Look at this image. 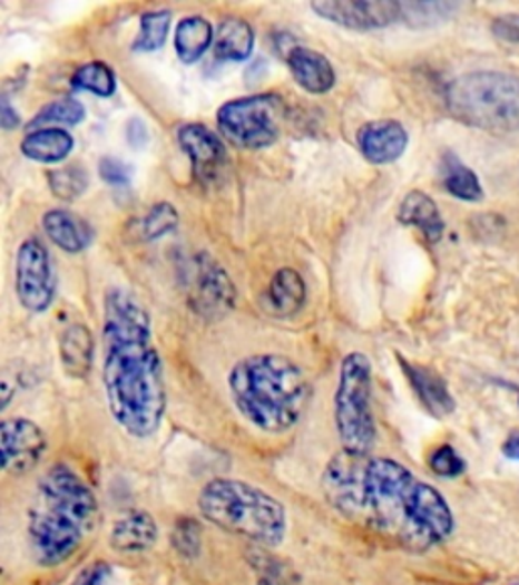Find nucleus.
Here are the masks:
<instances>
[{"label":"nucleus","instance_id":"1","mask_svg":"<svg viewBox=\"0 0 519 585\" xmlns=\"http://www.w3.org/2000/svg\"><path fill=\"white\" fill-rule=\"evenodd\" d=\"M321 486L341 517L404 552L429 553L454 533L447 498L395 459L339 451L323 471Z\"/></svg>","mask_w":519,"mask_h":585},{"label":"nucleus","instance_id":"2","mask_svg":"<svg viewBox=\"0 0 519 585\" xmlns=\"http://www.w3.org/2000/svg\"><path fill=\"white\" fill-rule=\"evenodd\" d=\"M102 384L110 417L126 436H157L167 415L165 367L148 311L125 289L104 299Z\"/></svg>","mask_w":519,"mask_h":585},{"label":"nucleus","instance_id":"3","mask_svg":"<svg viewBox=\"0 0 519 585\" xmlns=\"http://www.w3.org/2000/svg\"><path fill=\"white\" fill-rule=\"evenodd\" d=\"M100 517L98 496L78 471L56 464L37 484L27 517V543L39 567L71 562L90 539Z\"/></svg>","mask_w":519,"mask_h":585},{"label":"nucleus","instance_id":"4","mask_svg":"<svg viewBox=\"0 0 519 585\" xmlns=\"http://www.w3.org/2000/svg\"><path fill=\"white\" fill-rule=\"evenodd\" d=\"M227 387L237 413L271 436L296 427L311 399L305 370L283 354L242 358L229 370Z\"/></svg>","mask_w":519,"mask_h":585},{"label":"nucleus","instance_id":"5","mask_svg":"<svg viewBox=\"0 0 519 585\" xmlns=\"http://www.w3.org/2000/svg\"><path fill=\"white\" fill-rule=\"evenodd\" d=\"M197 508L214 527L262 549L281 547L288 535L283 500L256 484L214 478L199 490Z\"/></svg>","mask_w":519,"mask_h":585},{"label":"nucleus","instance_id":"6","mask_svg":"<svg viewBox=\"0 0 519 585\" xmlns=\"http://www.w3.org/2000/svg\"><path fill=\"white\" fill-rule=\"evenodd\" d=\"M447 108L457 120L489 133L519 130V78L503 71H471L447 86Z\"/></svg>","mask_w":519,"mask_h":585},{"label":"nucleus","instance_id":"7","mask_svg":"<svg viewBox=\"0 0 519 585\" xmlns=\"http://www.w3.org/2000/svg\"><path fill=\"white\" fill-rule=\"evenodd\" d=\"M333 419L341 451L358 458L372 456L378 423L373 415L372 362L363 352H350L341 360Z\"/></svg>","mask_w":519,"mask_h":585},{"label":"nucleus","instance_id":"8","mask_svg":"<svg viewBox=\"0 0 519 585\" xmlns=\"http://www.w3.org/2000/svg\"><path fill=\"white\" fill-rule=\"evenodd\" d=\"M284 116L286 106L278 94H254L224 104L217 110V128L237 149H266L281 137Z\"/></svg>","mask_w":519,"mask_h":585},{"label":"nucleus","instance_id":"9","mask_svg":"<svg viewBox=\"0 0 519 585\" xmlns=\"http://www.w3.org/2000/svg\"><path fill=\"white\" fill-rule=\"evenodd\" d=\"M14 291L25 310L46 313L57 293L56 266L46 244L37 238H27L19 246L14 263Z\"/></svg>","mask_w":519,"mask_h":585},{"label":"nucleus","instance_id":"10","mask_svg":"<svg viewBox=\"0 0 519 585\" xmlns=\"http://www.w3.org/2000/svg\"><path fill=\"white\" fill-rule=\"evenodd\" d=\"M311 9L329 23L373 31L402 21V4L394 0H319Z\"/></svg>","mask_w":519,"mask_h":585},{"label":"nucleus","instance_id":"11","mask_svg":"<svg viewBox=\"0 0 519 585\" xmlns=\"http://www.w3.org/2000/svg\"><path fill=\"white\" fill-rule=\"evenodd\" d=\"M2 470L11 476H25L39 466L47 451V437L39 425L25 419H4L0 423Z\"/></svg>","mask_w":519,"mask_h":585},{"label":"nucleus","instance_id":"12","mask_svg":"<svg viewBox=\"0 0 519 585\" xmlns=\"http://www.w3.org/2000/svg\"><path fill=\"white\" fill-rule=\"evenodd\" d=\"M236 287L224 266L202 254L195 276V310L209 320H219L234 310Z\"/></svg>","mask_w":519,"mask_h":585},{"label":"nucleus","instance_id":"13","mask_svg":"<svg viewBox=\"0 0 519 585\" xmlns=\"http://www.w3.org/2000/svg\"><path fill=\"white\" fill-rule=\"evenodd\" d=\"M408 140L410 138L407 128L392 118L365 123L355 135V145L363 159L372 165H390L398 162L407 153Z\"/></svg>","mask_w":519,"mask_h":585},{"label":"nucleus","instance_id":"14","mask_svg":"<svg viewBox=\"0 0 519 585\" xmlns=\"http://www.w3.org/2000/svg\"><path fill=\"white\" fill-rule=\"evenodd\" d=\"M183 153L189 157L193 172L199 179H214L227 159L226 143L205 125L192 123L177 130Z\"/></svg>","mask_w":519,"mask_h":585},{"label":"nucleus","instance_id":"15","mask_svg":"<svg viewBox=\"0 0 519 585\" xmlns=\"http://www.w3.org/2000/svg\"><path fill=\"white\" fill-rule=\"evenodd\" d=\"M158 543L157 518L148 510H128L110 528L108 545L120 555L148 553Z\"/></svg>","mask_w":519,"mask_h":585},{"label":"nucleus","instance_id":"16","mask_svg":"<svg viewBox=\"0 0 519 585\" xmlns=\"http://www.w3.org/2000/svg\"><path fill=\"white\" fill-rule=\"evenodd\" d=\"M400 367L404 370L410 387L417 392L418 401L424 404V409L434 417H447L457 409V402L452 399L451 390L447 382L427 367L412 364L404 358H400Z\"/></svg>","mask_w":519,"mask_h":585},{"label":"nucleus","instance_id":"17","mask_svg":"<svg viewBox=\"0 0 519 585\" xmlns=\"http://www.w3.org/2000/svg\"><path fill=\"white\" fill-rule=\"evenodd\" d=\"M288 69L294 81L309 94H327L335 86V69L323 53L309 47L288 51Z\"/></svg>","mask_w":519,"mask_h":585},{"label":"nucleus","instance_id":"18","mask_svg":"<svg viewBox=\"0 0 519 585\" xmlns=\"http://www.w3.org/2000/svg\"><path fill=\"white\" fill-rule=\"evenodd\" d=\"M94 350L96 344L88 325L84 323L68 325L59 340V358L66 374L71 379H86L94 364Z\"/></svg>","mask_w":519,"mask_h":585},{"label":"nucleus","instance_id":"19","mask_svg":"<svg viewBox=\"0 0 519 585\" xmlns=\"http://www.w3.org/2000/svg\"><path fill=\"white\" fill-rule=\"evenodd\" d=\"M43 228H46L49 241L57 244L66 253H81L94 241L90 224L86 220L78 218L68 209H49L46 212Z\"/></svg>","mask_w":519,"mask_h":585},{"label":"nucleus","instance_id":"20","mask_svg":"<svg viewBox=\"0 0 519 585\" xmlns=\"http://www.w3.org/2000/svg\"><path fill=\"white\" fill-rule=\"evenodd\" d=\"M398 222L404 226H414L420 230L427 241L439 242L444 234V220L437 202L424 192H410L398 207Z\"/></svg>","mask_w":519,"mask_h":585},{"label":"nucleus","instance_id":"21","mask_svg":"<svg viewBox=\"0 0 519 585\" xmlns=\"http://www.w3.org/2000/svg\"><path fill=\"white\" fill-rule=\"evenodd\" d=\"M74 150V137L66 128H39L29 133L21 143V153L37 163H59Z\"/></svg>","mask_w":519,"mask_h":585},{"label":"nucleus","instance_id":"22","mask_svg":"<svg viewBox=\"0 0 519 585\" xmlns=\"http://www.w3.org/2000/svg\"><path fill=\"white\" fill-rule=\"evenodd\" d=\"M214 41V27L205 17L192 14V17L182 19L177 25L175 51H177V58L182 59L185 66H192L195 61L204 58Z\"/></svg>","mask_w":519,"mask_h":585},{"label":"nucleus","instance_id":"23","mask_svg":"<svg viewBox=\"0 0 519 585\" xmlns=\"http://www.w3.org/2000/svg\"><path fill=\"white\" fill-rule=\"evenodd\" d=\"M254 29L237 17H227L215 31V56L224 61H246L254 51Z\"/></svg>","mask_w":519,"mask_h":585},{"label":"nucleus","instance_id":"24","mask_svg":"<svg viewBox=\"0 0 519 585\" xmlns=\"http://www.w3.org/2000/svg\"><path fill=\"white\" fill-rule=\"evenodd\" d=\"M305 301V281L294 269L286 266L272 276L268 303L278 318H291L294 313H298L303 310Z\"/></svg>","mask_w":519,"mask_h":585},{"label":"nucleus","instance_id":"25","mask_svg":"<svg viewBox=\"0 0 519 585\" xmlns=\"http://www.w3.org/2000/svg\"><path fill=\"white\" fill-rule=\"evenodd\" d=\"M444 189L463 202H479L483 199V187L473 169H469L464 163L459 162L452 153L444 157Z\"/></svg>","mask_w":519,"mask_h":585},{"label":"nucleus","instance_id":"26","mask_svg":"<svg viewBox=\"0 0 519 585\" xmlns=\"http://www.w3.org/2000/svg\"><path fill=\"white\" fill-rule=\"evenodd\" d=\"M170 29L169 11H150L140 17V27L136 35L133 51L135 53H155L165 46Z\"/></svg>","mask_w":519,"mask_h":585},{"label":"nucleus","instance_id":"27","mask_svg":"<svg viewBox=\"0 0 519 585\" xmlns=\"http://www.w3.org/2000/svg\"><path fill=\"white\" fill-rule=\"evenodd\" d=\"M71 86L76 90L96 94L100 98H110L116 92V74L104 61H90L76 69Z\"/></svg>","mask_w":519,"mask_h":585},{"label":"nucleus","instance_id":"28","mask_svg":"<svg viewBox=\"0 0 519 585\" xmlns=\"http://www.w3.org/2000/svg\"><path fill=\"white\" fill-rule=\"evenodd\" d=\"M84 118H86L84 104L76 100V98H61V100L43 106L27 128L33 133V130H39V128H47V125L76 127Z\"/></svg>","mask_w":519,"mask_h":585},{"label":"nucleus","instance_id":"29","mask_svg":"<svg viewBox=\"0 0 519 585\" xmlns=\"http://www.w3.org/2000/svg\"><path fill=\"white\" fill-rule=\"evenodd\" d=\"M47 182H49V187L56 197L66 199V202H74V199H78L79 195L86 194V189L90 185V177H88V172L78 165H66V167L49 172Z\"/></svg>","mask_w":519,"mask_h":585},{"label":"nucleus","instance_id":"30","mask_svg":"<svg viewBox=\"0 0 519 585\" xmlns=\"http://www.w3.org/2000/svg\"><path fill=\"white\" fill-rule=\"evenodd\" d=\"M402 21L412 27H430L449 19L459 4L452 2H400Z\"/></svg>","mask_w":519,"mask_h":585},{"label":"nucleus","instance_id":"31","mask_svg":"<svg viewBox=\"0 0 519 585\" xmlns=\"http://www.w3.org/2000/svg\"><path fill=\"white\" fill-rule=\"evenodd\" d=\"M170 543H173V549L185 559L199 557L202 545H204L202 525L195 518H177L175 527L170 530Z\"/></svg>","mask_w":519,"mask_h":585},{"label":"nucleus","instance_id":"32","mask_svg":"<svg viewBox=\"0 0 519 585\" xmlns=\"http://www.w3.org/2000/svg\"><path fill=\"white\" fill-rule=\"evenodd\" d=\"M179 226V214L169 202H158L150 207L143 220V234L147 241H157L175 232Z\"/></svg>","mask_w":519,"mask_h":585},{"label":"nucleus","instance_id":"33","mask_svg":"<svg viewBox=\"0 0 519 585\" xmlns=\"http://www.w3.org/2000/svg\"><path fill=\"white\" fill-rule=\"evenodd\" d=\"M252 567L258 574L260 585H291V567L278 557L258 552L252 557Z\"/></svg>","mask_w":519,"mask_h":585},{"label":"nucleus","instance_id":"34","mask_svg":"<svg viewBox=\"0 0 519 585\" xmlns=\"http://www.w3.org/2000/svg\"><path fill=\"white\" fill-rule=\"evenodd\" d=\"M429 468L441 478H457L463 474L467 464L451 446H441L430 454Z\"/></svg>","mask_w":519,"mask_h":585},{"label":"nucleus","instance_id":"35","mask_svg":"<svg viewBox=\"0 0 519 585\" xmlns=\"http://www.w3.org/2000/svg\"><path fill=\"white\" fill-rule=\"evenodd\" d=\"M112 565L108 562H91L79 572L69 585H112Z\"/></svg>","mask_w":519,"mask_h":585},{"label":"nucleus","instance_id":"36","mask_svg":"<svg viewBox=\"0 0 519 585\" xmlns=\"http://www.w3.org/2000/svg\"><path fill=\"white\" fill-rule=\"evenodd\" d=\"M100 177L108 185H126L130 184L133 177V169L120 159L114 157H104L100 162Z\"/></svg>","mask_w":519,"mask_h":585},{"label":"nucleus","instance_id":"37","mask_svg":"<svg viewBox=\"0 0 519 585\" xmlns=\"http://www.w3.org/2000/svg\"><path fill=\"white\" fill-rule=\"evenodd\" d=\"M493 35L508 41V43H519V14H503L491 25Z\"/></svg>","mask_w":519,"mask_h":585},{"label":"nucleus","instance_id":"38","mask_svg":"<svg viewBox=\"0 0 519 585\" xmlns=\"http://www.w3.org/2000/svg\"><path fill=\"white\" fill-rule=\"evenodd\" d=\"M126 137H128V143H130L133 147L140 149L148 140L147 125H145L140 118H133V120L128 123Z\"/></svg>","mask_w":519,"mask_h":585},{"label":"nucleus","instance_id":"39","mask_svg":"<svg viewBox=\"0 0 519 585\" xmlns=\"http://www.w3.org/2000/svg\"><path fill=\"white\" fill-rule=\"evenodd\" d=\"M21 125V116L17 113V108H12L9 98H2L0 103V127L4 130H12Z\"/></svg>","mask_w":519,"mask_h":585},{"label":"nucleus","instance_id":"40","mask_svg":"<svg viewBox=\"0 0 519 585\" xmlns=\"http://www.w3.org/2000/svg\"><path fill=\"white\" fill-rule=\"evenodd\" d=\"M501 451H503V456H508L509 459H518L519 461V431L511 433V436L506 439V443L501 446Z\"/></svg>","mask_w":519,"mask_h":585}]
</instances>
